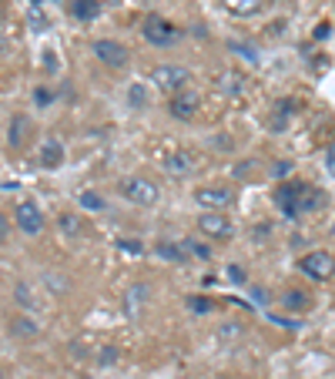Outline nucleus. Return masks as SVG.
Masks as SVG:
<instances>
[{
    "instance_id": "obj_1",
    "label": "nucleus",
    "mask_w": 335,
    "mask_h": 379,
    "mask_svg": "<svg viewBox=\"0 0 335 379\" xmlns=\"http://www.w3.org/2000/svg\"><path fill=\"white\" fill-rule=\"evenodd\" d=\"M322 201H325V198H322L319 188L302 185V182H282L278 192H275V205L282 208L285 218H302V215L322 208Z\"/></svg>"
},
{
    "instance_id": "obj_2",
    "label": "nucleus",
    "mask_w": 335,
    "mask_h": 379,
    "mask_svg": "<svg viewBox=\"0 0 335 379\" xmlns=\"http://www.w3.org/2000/svg\"><path fill=\"white\" fill-rule=\"evenodd\" d=\"M148 81H151L158 91L178 94V91H184V88H191L195 74H191L184 64H154L151 71H148Z\"/></svg>"
},
{
    "instance_id": "obj_3",
    "label": "nucleus",
    "mask_w": 335,
    "mask_h": 379,
    "mask_svg": "<svg viewBox=\"0 0 335 379\" xmlns=\"http://www.w3.org/2000/svg\"><path fill=\"white\" fill-rule=\"evenodd\" d=\"M118 192H121L124 201L141 205V208H148V205H154V201L161 198V188H158L151 178H144V175H131V178H124V182L118 185Z\"/></svg>"
},
{
    "instance_id": "obj_4",
    "label": "nucleus",
    "mask_w": 335,
    "mask_h": 379,
    "mask_svg": "<svg viewBox=\"0 0 335 379\" xmlns=\"http://www.w3.org/2000/svg\"><path fill=\"white\" fill-rule=\"evenodd\" d=\"M141 34H144V41L154 47H171L182 41V31L171 24V20H165V17L158 14H148L144 17V27H141Z\"/></svg>"
},
{
    "instance_id": "obj_5",
    "label": "nucleus",
    "mask_w": 335,
    "mask_h": 379,
    "mask_svg": "<svg viewBox=\"0 0 335 379\" xmlns=\"http://www.w3.org/2000/svg\"><path fill=\"white\" fill-rule=\"evenodd\" d=\"M14 225L20 228L24 235H41V232H44V212H41V205H37V201H31V198L17 201Z\"/></svg>"
},
{
    "instance_id": "obj_6",
    "label": "nucleus",
    "mask_w": 335,
    "mask_h": 379,
    "mask_svg": "<svg viewBox=\"0 0 335 379\" xmlns=\"http://www.w3.org/2000/svg\"><path fill=\"white\" fill-rule=\"evenodd\" d=\"M91 51H94V58L104 64V67H128V61H131L128 47H124L121 41H111V37H101V41H94Z\"/></svg>"
},
{
    "instance_id": "obj_7",
    "label": "nucleus",
    "mask_w": 335,
    "mask_h": 379,
    "mask_svg": "<svg viewBox=\"0 0 335 379\" xmlns=\"http://www.w3.org/2000/svg\"><path fill=\"white\" fill-rule=\"evenodd\" d=\"M201 107V98L198 91H191V88H184V91L171 94V101H168V114L175 118V121H195V114H198Z\"/></svg>"
},
{
    "instance_id": "obj_8",
    "label": "nucleus",
    "mask_w": 335,
    "mask_h": 379,
    "mask_svg": "<svg viewBox=\"0 0 335 379\" xmlns=\"http://www.w3.org/2000/svg\"><path fill=\"white\" fill-rule=\"evenodd\" d=\"M198 232H201V235H208V239H214V242H228L231 235H235V225H231L228 215L205 212L198 218Z\"/></svg>"
},
{
    "instance_id": "obj_9",
    "label": "nucleus",
    "mask_w": 335,
    "mask_h": 379,
    "mask_svg": "<svg viewBox=\"0 0 335 379\" xmlns=\"http://www.w3.org/2000/svg\"><path fill=\"white\" fill-rule=\"evenodd\" d=\"M299 269H302L308 279H315V282H325V279H332L335 272V258L329 255V252H308V255L299 262Z\"/></svg>"
},
{
    "instance_id": "obj_10",
    "label": "nucleus",
    "mask_w": 335,
    "mask_h": 379,
    "mask_svg": "<svg viewBox=\"0 0 335 379\" xmlns=\"http://www.w3.org/2000/svg\"><path fill=\"white\" fill-rule=\"evenodd\" d=\"M195 201H198L201 208L221 212V208H228L231 201H235V192L221 188V185H208V188H198V192H195Z\"/></svg>"
},
{
    "instance_id": "obj_11",
    "label": "nucleus",
    "mask_w": 335,
    "mask_h": 379,
    "mask_svg": "<svg viewBox=\"0 0 335 379\" xmlns=\"http://www.w3.org/2000/svg\"><path fill=\"white\" fill-rule=\"evenodd\" d=\"M161 168H165L168 178H188V175H195L198 158H195V152H175L161 161Z\"/></svg>"
},
{
    "instance_id": "obj_12",
    "label": "nucleus",
    "mask_w": 335,
    "mask_h": 379,
    "mask_svg": "<svg viewBox=\"0 0 335 379\" xmlns=\"http://www.w3.org/2000/svg\"><path fill=\"white\" fill-rule=\"evenodd\" d=\"M148 299H151V288L144 286V282H137V286H131L128 292H124L121 299V309L128 319H137L141 312H144V305H148Z\"/></svg>"
},
{
    "instance_id": "obj_13",
    "label": "nucleus",
    "mask_w": 335,
    "mask_h": 379,
    "mask_svg": "<svg viewBox=\"0 0 335 379\" xmlns=\"http://www.w3.org/2000/svg\"><path fill=\"white\" fill-rule=\"evenodd\" d=\"M41 165L44 168H61L64 165V145L57 138H44L41 141Z\"/></svg>"
},
{
    "instance_id": "obj_14",
    "label": "nucleus",
    "mask_w": 335,
    "mask_h": 379,
    "mask_svg": "<svg viewBox=\"0 0 335 379\" xmlns=\"http://www.w3.org/2000/svg\"><path fill=\"white\" fill-rule=\"evenodd\" d=\"M124 98H128V105L135 107V111H144V107L151 105V94H148V84H144V81H131L128 91H124Z\"/></svg>"
},
{
    "instance_id": "obj_15",
    "label": "nucleus",
    "mask_w": 335,
    "mask_h": 379,
    "mask_svg": "<svg viewBox=\"0 0 335 379\" xmlns=\"http://www.w3.org/2000/svg\"><path fill=\"white\" fill-rule=\"evenodd\" d=\"M214 84H218V91L228 94V98H235V94L245 91V77L235 74V71H221V74L214 77Z\"/></svg>"
},
{
    "instance_id": "obj_16",
    "label": "nucleus",
    "mask_w": 335,
    "mask_h": 379,
    "mask_svg": "<svg viewBox=\"0 0 335 379\" xmlns=\"http://www.w3.org/2000/svg\"><path fill=\"white\" fill-rule=\"evenodd\" d=\"M31 135V118H24V114H17L14 121H11V131H7V141H11V148H20L24 141Z\"/></svg>"
},
{
    "instance_id": "obj_17",
    "label": "nucleus",
    "mask_w": 335,
    "mask_h": 379,
    "mask_svg": "<svg viewBox=\"0 0 335 379\" xmlns=\"http://www.w3.org/2000/svg\"><path fill=\"white\" fill-rule=\"evenodd\" d=\"M27 24H31V31H37V34H44L47 27H50V20H47V14H44V0H31V4H27Z\"/></svg>"
},
{
    "instance_id": "obj_18",
    "label": "nucleus",
    "mask_w": 335,
    "mask_h": 379,
    "mask_svg": "<svg viewBox=\"0 0 335 379\" xmlns=\"http://www.w3.org/2000/svg\"><path fill=\"white\" fill-rule=\"evenodd\" d=\"M228 51L235 54V58H242L245 64H259L261 61L259 47L252 44V41H228Z\"/></svg>"
},
{
    "instance_id": "obj_19",
    "label": "nucleus",
    "mask_w": 335,
    "mask_h": 379,
    "mask_svg": "<svg viewBox=\"0 0 335 379\" xmlns=\"http://www.w3.org/2000/svg\"><path fill=\"white\" fill-rule=\"evenodd\" d=\"M11 333L20 335V339H34V335H41V326L31 316H14L11 319Z\"/></svg>"
},
{
    "instance_id": "obj_20",
    "label": "nucleus",
    "mask_w": 335,
    "mask_h": 379,
    "mask_svg": "<svg viewBox=\"0 0 335 379\" xmlns=\"http://www.w3.org/2000/svg\"><path fill=\"white\" fill-rule=\"evenodd\" d=\"M261 4H265V0H225V11L235 17H252L261 11Z\"/></svg>"
},
{
    "instance_id": "obj_21",
    "label": "nucleus",
    "mask_w": 335,
    "mask_h": 379,
    "mask_svg": "<svg viewBox=\"0 0 335 379\" xmlns=\"http://www.w3.org/2000/svg\"><path fill=\"white\" fill-rule=\"evenodd\" d=\"M282 305H285V309H289V312H305V309H308V305H312V299H308V295H305L302 288H289V292H285V295H282Z\"/></svg>"
},
{
    "instance_id": "obj_22",
    "label": "nucleus",
    "mask_w": 335,
    "mask_h": 379,
    "mask_svg": "<svg viewBox=\"0 0 335 379\" xmlns=\"http://www.w3.org/2000/svg\"><path fill=\"white\" fill-rule=\"evenodd\" d=\"M71 14L77 20H94V17L101 14V0H74L71 4Z\"/></svg>"
},
{
    "instance_id": "obj_23",
    "label": "nucleus",
    "mask_w": 335,
    "mask_h": 379,
    "mask_svg": "<svg viewBox=\"0 0 335 379\" xmlns=\"http://www.w3.org/2000/svg\"><path fill=\"white\" fill-rule=\"evenodd\" d=\"M154 252H158L161 258H168V262H184V255H188L182 242H178V245H175V242H158V245H154Z\"/></svg>"
},
{
    "instance_id": "obj_24",
    "label": "nucleus",
    "mask_w": 335,
    "mask_h": 379,
    "mask_svg": "<svg viewBox=\"0 0 335 379\" xmlns=\"http://www.w3.org/2000/svg\"><path fill=\"white\" fill-rule=\"evenodd\" d=\"M14 302L20 305V309H27V312H34V309H37V299L31 295L27 282H17V286H14Z\"/></svg>"
},
{
    "instance_id": "obj_25",
    "label": "nucleus",
    "mask_w": 335,
    "mask_h": 379,
    "mask_svg": "<svg viewBox=\"0 0 335 379\" xmlns=\"http://www.w3.org/2000/svg\"><path fill=\"white\" fill-rule=\"evenodd\" d=\"M77 201H81V208H88V212H104L107 208V201L97 195V192H81Z\"/></svg>"
},
{
    "instance_id": "obj_26",
    "label": "nucleus",
    "mask_w": 335,
    "mask_h": 379,
    "mask_svg": "<svg viewBox=\"0 0 335 379\" xmlns=\"http://www.w3.org/2000/svg\"><path fill=\"white\" fill-rule=\"evenodd\" d=\"M184 252H188V255H195V258H201V262H208V258H212V248H208V245H201L198 239H184Z\"/></svg>"
},
{
    "instance_id": "obj_27",
    "label": "nucleus",
    "mask_w": 335,
    "mask_h": 379,
    "mask_svg": "<svg viewBox=\"0 0 335 379\" xmlns=\"http://www.w3.org/2000/svg\"><path fill=\"white\" fill-rule=\"evenodd\" d=\"M208 148H212V152L228 154V152H235V141H231V135H212L208 138Z\"/></svg>"
},
{
    "instance_id": "obj_28",
    "label": "nucleus",
    "mask_w": 335,
    "mask_h": 379,
    "mask_svg": "<svg viewBox=\"0 0 335 379\" xmlns=\"http://www.w3.org/2000/svg\"><path fill=\"white\" fill-rule=\"evenodd\" d=\"M57 228H61L64 235H77V232H81V218H77V215H61V218H57Z\"/></svg>"
},
{
    "instance_id": "obj_29",
    "label": "nucleus",
    "mask_w": 335,
    "mask_h": 379,
    "mask_svg": "<svg viewBox=\"0 0 335 379\" xmlns=\"http://www.w3.org/2000/svg\"><path fill=\"white\" fill-rule=\"evenodd\" d=\"M188 309H191V312H212V302H208L205 295H191V299H188Z\"/></svg>"
},
{
    "instance_id": "obj_30",
    "label": "nucleus",
    "mask_w": 335,
    "mask_h": 379,
    "mask_svg": "<svg viewBox=\"0 0 335 379\" xmlns=\"http://www.w3.org/2000/svg\"><path fill=\"white\" fill-rule=\"evenodd\" d=\"M34 101H37V105H41V107H47V105H50V101H54V94L47 91V88H37V91H34Z\"/></svg>"
},
{
    "instance_id": "obj_31",
    "label": "nucleus",
    "mask_w": 335,
    "mask_h": 379,
    "mask_svg": "<svg viewBox=\"0 0 335 379\" xmlns=\"http://www.w3.org/2000/svg\"><path fill=\"white\" fill-rule=\"evenodd\" d=\"M272 175H275V178H285V175H292V161H275Z\"/></svg>"
},
{
    "instance_id": "obj_32",
    "label": "nucleus",
    "mask_w": 335,
    "mask_h": 379,
    "mask_svg": "<svg viewBox=\"0 0 335 379\" xmlns=\"http://www.w3.org/2000/svg\"><path fill=\"white\" fill-rule=\"evenodd\" d=\"M225 272H228V279H231V282H238V286H242V282H245V269H242V265H228Z\"/></svg>"
},
{
    "instance_id": "obj_33",
    "label": "nucleus",
    "mask_w": 335,
    "mask_h": 379,
    "mask_svg": "<svg viewBox=\"0 0 335 379\" xmlns=\"http://www.w3.org/2000/svg\"><path fill=\"white\" fill-rule=\"evenodd\" d=\"M124 248V252H131V255H137L141 252V242H135V239H124V242H118Z\"/></svg>"
},
{
    "instance_id": "obj_34",
    "label": "nucleus",
    "mask_w": 335,
    "mask_h": 379,
    "mask_svg": "<svg viewBox=\"0 0 335 379\" xmlns=\"http://www.w3.org/2000/svg\"><path fill=\"white\" fill-rule=\"evenodd\" d=\"M325 168H329V175L335 178V145L329 148V152H325Z\"/></svg>"
},
{
    "instance_id": "obj_35",
    "label": "nucleus",
    "mask_w": 335,
    "mask_h": 379,
    "mask_svg": "<svg viewBox=\"0 0 335 379\" xmlns=\"http://www.w3.org/2000/svg\"><path fill=\"white\" fill-rule=\"evenodd\" d=\"M101 363H118V349H114V346H107L104 352H101Z\"/></svg>"
},
{
    "instance_id": "obj_36",
    "label": "nucleus",
    "mask_w": 335,
    "mask_h": 379,
    "mask_svg": "<svg viewBox=\"0 0 335 379\" xmlns=\"http://www.w3.org/2000/svg\"><path fill=\"white\" fill-rule=\"evenodd\" d=\"M44 58H47V61H44V67H47V71H57V54H54V51H47Z\"/></svg>"
},
{
    "instance_id": "obj_37",
    "label": "nucleus",
    "mask_w": 335,
    "mask_h": 379,
    "mask_svg": "<svg viewBox=\"0 0 335 379\" xmlns=\"http://www.w3.org/2000/svg\"><path fill=\"white\" fill-rule=\"evenodd\" d=\"M7 228H11V225H7V218L0 215V239H7Z\"/></svg>"
},
{
    "instance_id": "obj_38",
    "label": "nucleus",
    "mask_w": 335,
    "mask_h": 379,
    "mask_svg": "<svg viewBox=\"0 0 335 379\" xmlns=\"http://www.w3.org/2000/svg\"><path fill=\"white\" fill-rule=\"evenodd\" d=\"M118 4H121V0H107V7H118Z\"/></svg>"
},
{
    "instance_id": "obj_39",
    "label": "nucleus",
    "mask_w": 335,
    "mask_h": 379,
    "mask_svg": "<svg viewBox=\"0 0 335 379\" xmlns=\"http://www.w3.org/2000/svg\"><path fill=\"white\" fill-rule=\"evenodd\" d=\"M0 17H4V4H0Z\"/></svg>"
},
{
    "instance_id": "obj_40",
    "label": "nucleus",
    "mask_w": 335,
    "mask_h": 379,
    "mask_svg": "<svg viewBox=\"0 0 335 379\" xmlns=\"http://www.w3.org/2000/svg\"><path fill=\"white\" fill-rule=\"evenodd\" d=\"M218 379H231V376H218Z\"/></svg>"
},
{
    "instance_id": "obj_41",
    "label": "nucleus",
    "mask_w": 335,
    "mask_h": 379,
    "mask_svg": "<svg viewBox=\"0 0 335 379\" xmlns=\"http://www.w3.org/2000/svg\"><path fill=\"white\" fill-rule=\"evenodd\" d=\"M0 379H4V373H0Z\"/></svg>"
}]
</instances>
